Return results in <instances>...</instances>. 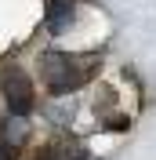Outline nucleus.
Listing matches in <instances>:
<instances>
[{"label": "nucleus", "mask_w": 156, "mask_h": 160, "mask_svg": "<svg viewBox=\"0 0 156 160\" xmlns=\"http://www.w3.org/2000/svg\"><path fill=\"white\" fill-rule=\"evenodd\" d=\"M0 95L7 102L11 117H29L33 106H37V95H33V80L22 66H4L0 69Z\"/></svg>", "instance_id": "nucleus-2"}, {"label": "nucleus", "mask_w": 156, "mask_h": 160, "mask_svg": "<svg viewBox=\"0 0 156 160\" xmlns=\"http://www.w3.org/2000/svg\"><path fill=\"white\" fill-rule=\"evenodd\" d=\"M91 69H84L76 58H69L62 51H44L40 55V80H44V88L51 95H69V91H76L84 80H87Z\"/></svg>", "instance_id": "nucleus-1"}, {"label": "nucleus", "mask_w": 156, "mask_h": 160, "mask_svg": "<svg viewBox=\"0 0 156 160\" xmlns=\"http://www.w3.org/2000/svg\"><path fill=\"white\" fill-rule=\"evenodd\" d=\"M73 15H76V0H44V26L55 37L69 29Z\"/></svg>", "instance_id": "nucleus-3"}, {"label": "nucleus", "mask_w": 156, "mask_h": 160, "mask_svg": "<svg viewBox=\"0 0 156 160\" xmlns=\"http://www.w3.org/2000/svg\"><path fill=\"white\" fill-rule=\"evenodd\" d=\"M44 160H58V157H51V153H47V157H44Z\"/></svg>", "instance_id": "nucleus-6"}, {"label": "nucleus", "mask_w": 156, "mask_h": 160, "mask_svg": "<svg viewBox=\"0 0 156 160\" xmlns=\"http://www.w3.org/2000/svg\"><path fill=\"white\" fill-rule=\"evenodd\" d=\"M0 160H18V157H15V146H11V142H0Z\"/></svg>", "instance_id": "nucleus-5"}, {"label": "nucleus", "mask_w": 156, "mask_h": 160, "mask_svg": "<svg viewBox=\"0 0 156 160\" xmlns=\"http://www.w3.org/2000/svg\"><path fill=\"white\" fill-rule=\"evenodd\" d=\"M26 138H29V120L26 117H7V124H4V142H11V146L18 149Z\"/></svg>", "instance_id": "nucleus-4"}]
</instances>
